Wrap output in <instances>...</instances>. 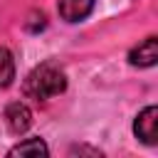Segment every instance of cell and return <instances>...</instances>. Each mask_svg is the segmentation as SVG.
Wrapping results in <instances>:
<instances>
[{
    "instance_id": "obj_1",
    "label": "cell",
    "mask_w": 158,
    "mask_h": 158,
    "mask_svg": "<svg viewBox=\"0 0 158 158\" xmlns=\"http://www.w3.org/2000/svg\"><path fill=\"white\" fill-rule=\"evenodd\" d=\"M64 89H67V77L52 62H44L40 67H35L27 74V79H25V94L32 96V99H37V101L59 96Z\"/></svg>"
},
{
    "instance_id": "obj_2",
    "label": "cell",
    "mask_w": 158,
    "mask_h": 158,
    "mask_svg": "<svg viewBox=\"0 0 158 158\" xmlns=\"http://www.w3.org/2000/svg\"><path fill=\"white\" fill-rule=\"evenodd\" d=\"M133 133L138 141H143L146 146H156V136H158V109L156 106H146L136 121H133Z\"/></svg>"
},
{
    "instance_id": "obj_3",
    "label": "cell",
    "mask_w": 158,
    "mask_h": 158,
    "mask_svg": "<svg viewBox=\"0 0 158 158\" xmlns=\"http://www.w3.org/2000/svg\"><path fill=\"white\" fill-rule=\"evenodd\" d=\"M5 123H7V128L12 131V133H25L30 126H32V111L25 106V104H20V101H12L7 109H5Z\"/></svg>"
},
{
    "instance_id": "obj_4",
    "label": "cell",
    "mask_w": 158,
    "mask_h": 158,
    "mask_svg": "<svg viewBox=\"0 0 158 158\" xmlns=\"http://www.w3.org/2000/svg\"><path fill=\"white\" fill-rule=\"evenodd\" d=\"M128 62L133 67H153L158 62V40L156 37H146L138 47L131 49Z\"/></svg>"
},
{
    "instance_id": "obj_5",
    "label": "cell",
    "mask_w": 158,
    "mask_h": 158,
    "mask_svg": "<svg viewBox=\"0 0 158 158\" xmlns=\"http://www.w3.org/2000/svg\"><path fill=\"white\" fill-rule=\"evenodd\" d=\"M94 2L96 0H59L57 2V10H59V17L62 20L79 22V20H84L94 10Z\"/></svg>"
},
{
    "instance_id": "obj_6",
    "label": "cell",
    "mask_w": 158,
    "mask_h": 158,
    "mask_svg": "<svg viewBox=\"0 0 158 158\" xmlns=\"http://www.w3.org/2000/svg\"><path fill=\"white\" fill-rule=\"evenodd\" d=\"M47 153H49V148L44 146L42 138H27L10 148V156H47Z\"/></svg>"
},
{
    "instance_id": "obj_7",
    "label": "cell",
    "mask_w": 158,
    "mask_h": 158,
    "mask_svg": "<svg viewBox=\"0 0 158 158\" xmlns=\"http://www.w3.org/2000/svg\"><path fill=\"white\" fill-rule=\"evenodd\" d=\"M15 79V59L10 54V49L0 47V89L10 86Z\"/></svg>"
}]
</instances>
